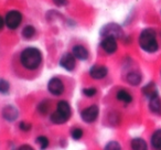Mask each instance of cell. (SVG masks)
I'll return each mask as SVG.
<instances>
[{
  "label": "cell",
  "mask_w": 161,
  "mask_h": 150,
  "mask_svg": "<svg viewBox=\"0 0 161 150\" xmlns=\"http://www.w3.org/2000/svg\"><path fill=\"white\" fill-rule=\"evenodd\" d=\"M117 99L123 103H126V104H129L132 102V96L129 92H127L126 90H120L117 92V95H116Z\"/></svg>",
  "instance_id": "cell-17"
},
{
  "label": "cell",
  "mask_w": 161,
  "mask_h": 150,
  "mask_svg": "<svg viewBox=\"0 0 161 150\" xmlns=\"http://www.w3.org/2000/svg\"><path fill=\"white\" fill-rule=\"evenodd\" d=\"M19 127H20V129L23 130V131H29V130L31 129V125H30L29 123H27V121H21Z\"/></svg>",
  "instance_id": "cell-27"
},
{
  "label": "cell",
  "mask_w": 161,
  "mask_h": 150,
  "mask_svg": "<svg viewBox=\"0 0 161 150\" xmlns=\"http://www.w3.org/2000/svg\"><path fill=\"white\" fill-rule=\"evenodd\" d=\"M36 34V29L32 25H25L22 30V36L25 39H31Z\"/></svg>",
  "instance_id": "cell-20"
},
{
  "label": "cell",
  "mask_w": 161,
  "mask_h": 150,
  "mask_svg": "<svg viewBox=\"0 0 161 150\" xmlns=\"http://www.w3.org/2000/svg\"><path fill=\"white\" fill-rule=\"evenodd\" d=\"M142 93H143V95H145L146 97H148V98H150V97L157 95V94H158V91H157L156 84H154L153 82H151V83H148L147 85L142 88Z\"/></svg>",
  "instance_id": "cell-15"
},
{
  "label": "cell",
  "mask_w": 161,
  "mask_h": 150,
  "mask_svg": "<svg viewBox=\"0 0 161 150\" xmlns=\"http://www.w3.org/2000/svg\"><path fill=\"white\" fill-rule=\"evenodd\" d=\"M131 149L132 150H148L147 142L141 138H134L131 140Z\"/></svg>",
  "instance_id": "cell-16"
},
{
  "label": "cell",
  "mask_w": 161,
  "mask_h": 150,
  "mask_svg": "<svg viewBox=\"0 0 161 150\" xmlns=\"http://www.w3.org/2000/svg\"><path fill=\"white\" fill-rule=\"evenodd\" d=\"M56 110H58V113H61V114L63 115V116H65L67 119L71 117V106H69V104L67 103L66 101H61L58 103V108H56Z\"/></svg>",
  "instance_id": "cell-13"
},
{
  "label": "cell",
  "mask_w": 161,
  "mask_h": 150,
  "mask_svg": "<svg viewBox=\"0 0 161 150\" xmlns=\"http://www.w3.org/2000/svg\"><path fill=\"white\" fill-rule=\"evenodd\" d=\"M56 6L58 7H63V6H66L67 5V0H52Z\"/></svg>",
  "instance_id": "cell-28"
},
{
  "label": "cell",
  "mask_w": 161,
  "mask_h": 150,
  "mask_svg": "<svg viewBox=\"0 0 161 150\" xmlns=\"http://www.w3.org/2000/svg\"><path fill=\"white\" fill-rule=\"evenodd\" d=\"M6 25H7L9 29L14 30L21 25V21H22V14H20L17 10H11L7 14L6 16Z\"/></svg>",
  "instance_id": "cell-3"
},
{
  "label": "cell",
  "mask_w": 161,
  "mask_h": 150,
  "mask_svg": "<svg viewBox=\"0 0 161 150\" xmlns=\"http://www.w3.org/2000/svg\"><path fill=\"white\" fill-rule=\"evenodd\" d=\"M98 113L99 109L96 105H92L90 107L85 108V109L82 110L80 113V116H82V119L86 123H93L97 119L98 117Z\"/></svg>",
  "instance_id": "cell-5"
},
{
  "label": "cell",
  "mask_w": 161,
  "mask_h": 150,
  "mask_svg": "<svg viewBox=\"0 0 161 150\" xmlns=\"http://www.w3.org/2000/svg\"><path fill=\"white\" fill-rule=\"evenodd\" d=\"M149 108L154 114H161V99L159 94L149 98Z\"/></svg>",
  "instance_id": "cell-10"
},
{
  "label": "cell",
  "mask_w": 161,
  "mask_h": 150,
  "mask_svg": "<svg viewBox=\"0 0 161 150\" xmlns=\"http://www.w3.org/2000/svg\"><path fill=\"white\" fill-rule=\"evenodd\" d=\"M102 34L105 36H113L115 39L121 38L124 36L123 29L120 28V25H116V23H109V25H105L102 30Z\"/></svg>",
  "instance_id": "cell-4"
},
{
  "label": "cell",
  "mask_w": 161,
  "mask_h": 150,
  "mask_svg": "<svg viewBox=\"0 0 161 150\" xmlns=\"http://www.w3.org/2000/svg\"><path fill=\"white\" fill-rule=\"evenodd\" d=\"M72 51H73V55L75 56V58H78V60L84 61L88 58V51L83 45H75Z\"/></svg>",
  "instance_id": "cell-11"
},
{
  "label": "cell",
  "mask_w": 161,
  "mask_h": 150,
  "mask_svg": "<svg viewBox=\"0 0 161 150\" xmlns=\"http://www.w3.org/2000/svg\"><path fill=\"white\" fill-rule=\"evenodd\" d=\"M20 62L25 69L33 71L38 69L42 63V54L36 47H27L21 52Z\"/></svg>",
  "instance_id": "cell-1"
},
{
  "label": "cell",
  "mask_w": 161,
  "mask_h": 150,
  "mask_svg": "<svg viewBox=\"0 0 161 150\" xmlns=\"http://www.w3.org/2000/svg\"><path fill=\"white\" fill-rule=\"evenodd\" d=\"M151 145L154 149L161 150V129H158L151 136Z\"/></svg>",
  "instance_id": "cell-18"
},
{
  "label": "cell",
  "mask_w": 161,
  "mask_h": 150,
  "mask_svg": "<svg viewBox=\"0 0 161 150\" xmlns=\"http://www.w3.org/2000/svg\"><path fill=\"white\" fill-rule=\"evenodd\" d=\"M51 121L56 125H61V124H64L67 121V118L65 116H63L61 113H58V110L54 112L53 114L51 115Z\"/></svg>",
  "instance_id": "cell-19"
},
{
  "label": "cell",
  "mask_w": 161,
  "mask_h": 150,
  "mask_svg": "<svg viewBox=\"0 0 161 150\" xmlns=\"http://www.w3.org/2000/svg\"><path fill=\"white\" fill-rule=\"evenodd\" d=\"M72 137H73L74 140H80L83 137V130L80 128H74L72 130Z\"/></svg>",
  "instance_id": "cell-24"
},
{
  "label": "cell",
  "mask_w": 161,
  "mask_h": 150,
  "mask_svg": "<svg viewBox=\"0 0 161 150\" xmlns=\"http://www.w3.org/2000/svg\"><path fill=\"white\" fill-rule=\"evenodd\" d=\"M3 115L7 120L12 121L18 117V110H17V108H14V106H6V107L3 108Z\"/></svg>",
  "instance_id": "cell-12"
},
{
  "label": "cell",
  "mask_w": 161,
  "mask_h": 150,
  "mask_svg": "<svg viewBox=\"0 0 161 150\" xmlns=\"http://www.w3.org/2000/svg\"><path fill=\"white\" fill-rule=\"evenodd\" d=\"M9 88H10V85L7 81H5V80H0V93H1V94L8 93L9 92Z\"/></svg>",
  "instance_id": "cell-22"
},
{
  "label": "cell",
  "mask_w": 161,
  "mask_h": 150,
  "mask_svg": "<svg viewBox=\"0 0 161 150\" xmlns=\"http://www.w3.org/2000/svg\"><path fill=\"white\" fill-rule=\"evenodd\" d=\"M96 92H97L96 88H94V87H88V88H84L83 90L84 95L87 97H93L95 94H96Z\"/></svg>",
  "instance_id": "cell-26"
},
{
  "label": "cell",
  "mask_w": 161,
  "mask_h": 150,
  "mask_svg": "<svg viewBox=\"0 0 161 150\" xmlns=\"http://www.w3.org/2000/svg\"><path fill=\"white\" fill-rule=\"evenodd\" d=\"M60 65L65 69L66 71H73L75 69V56L73 55V53H65L63 54V56L60 60Z\"/></svg>",
  "instance_id": "cell-8"
},
{
  "label": "cell",
  "mask_w": 161,
  "mask_h": 150,
  "mask_svg": "<svg viewBox=\"0 0 161 150\" xmlns=\"http://www.w3.org/2000/svg\"><path fill=\"white\" fill-rule=\"evenodd\" d=\"M102 49L108 54H113L117 51V39L113 36H105L101 43Z\"/></svg>",
  "instance_id": "cell-7"
},
{
  "label": "cell",
  "mask_w": 161,
  "mask_h": 150,
  "mask_svg": "<svg viewBox=\"0 0 161 150\" xmlns=\"http://www.w3.org/2000/svg\"><path fill=\"white\" fill-rule=\"evenodd\" d=\"M38 109H39V112L41 113V114H47V110H49V104H47V102H42V103H40V105H39V107H38Z\"/></svg>",
  "instance_id": "cell-25"
},
{
  "label": "cell",
  "mask_w": 161,
  "mask_h": 150,
  "mask_svg": "<svg viewBox=\"0 0 161 150\" xmlns=\"http://www.w3.org/2000/svg\"><path fill=\"white\" fill-rule=\"evenodd\" d=\"M139 45L143 51L148 52V53H154L158 51L159 44L157 41L156 31L151 28L142 30L139 36Z\"/></svg>",
  "instance_id": "cell-2"
},
{
  "label": "cell",
  "mask_w": 161,
  "mask_h": 150,
  "mask_svg": "<svg viewBox=\"0 0 161 150\" xmlns=\"http://www.w3.org/2000/svg\"><path fill=\"white\" fill-rule=\"evenodd\" d=\"M47 90L54 96H60L64 92V84L60 79L54 77V79L50 80L49 84H47Z\"/></svg>",
  "instance_id": "cell-6"
},
{
  "label": "cell",
  "mask_w": 161,
  "mask_h": 150,
  "mask_svg": "<svg viewBox=\"0 0 161 150\" xmlns=\"http://www.w3.org/2000/svg\"><path fill=\"white\" fill-rule=\"evenodd\" d=\"M141 80H142V77H141V74L139 72L132 71L130 73H128L127 75V82L132 86L139 85L141 83Z\"/></svg>",
  "instance_id": "cell-14"
},
{
  "label": "cell",
  "mask_w": 161,
  "mask_h": 150,
  "mask_svg": "<svg viewBox=\"0 0 161 150\" xmlns=\"http://www.w3.org/2000/svg\"><path fill=\"white\" fill-rule=\"evenodd\" d=\"M108 69L104 65H94L91 67L90 69V75L95 80H102L107 75Z\"/></svg>",
  "instance_id": "cell-9"
},
{
  "label": "cell",
  "mask_w": 161,
  "mask_h": 150,
  "mask_svg": "<svg viewBox=\"0 0 161 150\" xmlns=\"http://www.w3.org/2000/svg\"><path fill=\"white\" fill-rule=\"evenodd\" d=\"M36 141H38V143L40 145V148H41L42 150H45L47 147H49V139H47L45 136H40V137H38Z\"/></svg>",
  "instance_id": "cell-21"
},
{
  "label": "cell",
  "mask_w": 161,
  "mask_h": 150,
  "mask_svg": "<svg viewBox=\"0 0 161 150\" xmlns=\"http://www.w3.org/2000/svg\"><path fill=\"white\" fill-rule=\"evenodd\" d=\"M19 150H34L30 145H22L19 147Z\"/></svg>",
  "instance_id": "cell-29"
},
{
  "label": "cell",
  "mask_w": 161,
  "mask_h": 150,
  "mask_svg": "<svg viewBox=\"0 0 161 150\" xmlns=\"http://www.w3.org/2000/svg\"><path fill=\"white\" fill-rule=\"evenodd\" d=\"M120 145L117 141H109L107 145L105 146L104 150H120Z\"/></svg>",
  "instance_id": "cell-23"
},
{
  "label": "cell",
  "mask_w": 161,
  "mask_h": 150,
  "mask_svg": "<svg viewBox=\"0 0 161 150\" xmlns=\"http://www.w3.org/2000/svg\"><path fill=\"white\" fill-rule=\"evenodd\" d=\"M5 25H6V21H5V19H3V17L0 16V30H1L3 27H5Z\"/></svg>",
  "instance_id": "cell-30"
}]
</instances>
